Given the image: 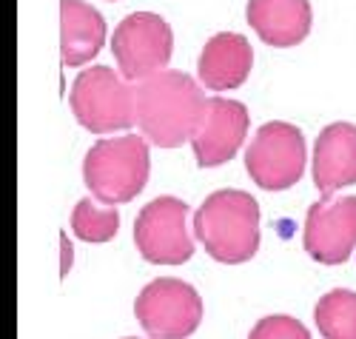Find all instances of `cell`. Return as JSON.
<instances>
[{
  "mask_svg": "<svg viewBox=\"0 0 356 339\" xmlns=\"http://www.w3.org/2000/svg\"><path fill=\"white\" fill-rule=\"evenodd\" d=\"M117 228H120V214L114 208H97L88 197L72 211V231L83 242H108Z\"/></svg>",
  "mask_w": 356,
  "mask_h": 339,
  "instance_id": "2e32d148",
  "label": "cell"
},
{
  "mask_svg": "<svg viewBox=\"0 0 356 339\" xmlns=\"http://www.w3.org/2000/svg\"><path fill=\"white\" fill-rule=\"evenodd\" d=\"M248 177L265 191H285L305 168V137L291 123L274 120L254 134L245 151Z\"/></svg>",
  "mask_w": 356,
  "mask_h": 339,
  "instance_id": "52a82bcc",
  "label": "cell"
},
{
  "mask_svg": "<svg viewBox=\"0 0 356 339\" xmlns=\"http://www.w3.org/2000/svg\"><path fill=\"white\" fill-rule=\"evenodd\" d=\"M69 103L80 126L95 134L123 132L137 123V86L108 66L80 72Z\"/></svg>",
  "mask_w": 356,
  "mask_h": 339,
  "instance_id": "277c9868",
  "label": "cell"
},
{
  "mask_svg": "<svg viewBox=\"0 0 356 339\" xmlns=\"http://www.w3.org/2000/svg\"><path fill=\"white\" fill-rule=\"evenodd\" d=\"M248 339H311V331L288 314H271V317H262Z\"/></svg>",
  "mask_w": 356,
  "mask_h": 339,
  "instance_id": "e0dca14e",
  "label": "cell"
},
{
  "mask_svg": "<svg viewBox=\"0 0 356 339\" xmlns=\"http://www.w3.org/2000/svg\"><path fill=\"white\" fill-rule=\"evenodd\" d=\"M126 339H137V336H126Z\"/></svg>",
  "mask_w": 356,
  "mask_h": 339,
  "instance_id": "d6986e66",
  "label": "cell"
},
{
  "mask_svg": "<svg viewBox=\"0 0 356 339\" xmlns=\"http://www.w3.org/2000/svg\"><path fill=\"white\" fill-rule=\"evenodd\" d=\"M188 205L177 197H157L134 220V245L145 262L183 265L194 257V239L186 228Z\"/></svg>",
  "mask_w": 356,
  "mask_h": 339,
  "instance_id": "ba28073f",
  "label": "cell"
},
{
  "mask_svg": "<svg viewBox=\"0 0 356 339\" xmlns=\"http://www.w3.org/2000/svg\"><path fill=\"white\" fill-rule=\"evenodd\" d=\"M248 109L240 100L225 97H209L202 109V117L194 129L191 145L200 168H214L228 163L248 134Z\"/></svg>",
  "mask_w": 356,
  "mask_h": 339,
  "instance_id": "30bf717a",
  "label": "cell"
},
{
  "mask_svg": "<svg viewBox=\"0 0 356 339\" xmlns=\"http://www.w3.org/2000/svg\"><path fill=\"white\" fill-rule=\"evenodd\" d=\"M194 237L217 262H248L259 249L257 200L240 189H222L209 194L194 214Z\"/></svg>",
  "mask_w": 356,
  "mask_h": 339,
  "instance_id": "7a4b0ae2",
  "label": "cell"
},
{
  "mask_svg": "<svg viewBox=\"0 0 356 339\" xmlns=\"http://www.w3.org/2000/svg\"><path fill=\"white\" fill-rule=\"evenodd\" d=\"M152 157L148 143L137 134L97 140L83 157V180L95 200L106 205L131 203L148 182Z\"/></svg>",
  "mask_w": 356,
  "mask_h": 339,
  "instance_id": "3957f363",
  "label": "cell"
},
{
  "mask_svg": "<svg viewBox=\"0 0 356 339\" xmlns=\"http://www.w3.org/2000/svg\"><path fill=\"white\" fill-rule=\"evenodd\" d=\"M245 17L259 40L277 49L302 43L314 23L308 0H248Z\"/></svg>",
  "mask_w": 356,
  "mask_h": 339,
  "instance_id": "7c38bea8",
  "label": "cell"
},
{
  "mask_svg": "<svg viewBox=\"0 0 356 339\" xmlns=\"http://www.w3.org/2000/svg\"><path fill=\"white\" fill-rule=\"evenodd\" d=\"M316 331L325 339H356V291L334 288L314 308Z\"/></svg>",
  "mask_w": 356,
  "mask_h": 339,
  "instance_id": "9a60e30c",
  "label": "cell"
},
{
  "mask_svg": "<svg viewBox=\"0 0 356 339\" xmlns=\"http://www.w3.org/2000/svg\"><path fill=\"white\" fill-rule=\"evenodd\" d=\"M60 249H63V265H60V274L66 276V271L72 268V242L66 239V234H63V239H60Z\"/></svg>",
  "mask_w": 356,
  "mask_h": 339,
  "instance_id": "ac0fdd59",
  "label": "cell"
},
{
  "mask_svg": "<svg viewBox=\"0 0 356 339\" xmlns=\"http://www.w3.org/2000/svg\"><path fill=\"white\" fill-rule=\"evenodd\" d=\"M174 52L171 26L154 12H134L117 23L111 35V54L126 80H145L165 72Z\"/></svg>",
  "mask_w": 356,
  "mask_h": 339,
  "instance_id": "5b68a950",
  "label": "cell"
},
{
  "mask_svg": "<svg viewBox=\"0 0 356 339\" xmlns=\"http://www.w3.org/2000/svg\"><path fill=\"white\" fill-rule=\"evenodd\" d=\"M305 251L322 265H342L356 251V197H322L308 208Z\"/></svg>",
  "mask_w": 356,
  "mask_h": 339,
  "instance_id": "9c48e42d",
  "label": "cell"
},
{
  "mask_svg": "<svg viewBox=\"0 0 356 339\" xmlns=\"http://www.w3.org/2000/svg\"><path fill=\"white\" fill-rule=\"evenodd\" d=\"M251 63H254V49L248 38L234 35V32H220L202 46L197 72L205 88L228 91L245 83Z\"/></svg>",
  "mask_w": 356,
  "mask_h": 339,
  "instance_id": "4fadbf2b",
  "label": "cell"
},
{
  "mask_svg": "<svg viewBox=\"0 0 356 339\" xmlns=\"http://www.w3.org/2000/svg\"><path fill=\"white\" fill-rule=\"evenodd\" d=\"M134 314L152 339H186L202 322V299L194 285L163 276L137 294Z\"/></svg>",
  "mask_w": 356,
  "mask_h": 339,
  "instance_id": "8992f818",
  "label": "cell"
},
{
  "mask_svg": "<svg viewBox=\"0 0 356 339\" xmlns=\"http://www.w3.org/2000/svg\"><path fill=\"white\" fill-rule=\"evenodd\" d=\"M314 182L322 197L356 182V126L353 123H328L314 145Z\"/></svg>",
  "mask_w": 356,
  "mask_h": 339,
  "instance_id": "8fae6325",
  "label": "cell"
},
{
  "mask_svg": "<svg viewBox=\"0 0 356 339\" xmlns=\"http://www.w3.org/2000/svg\"><path fill=\"white\" fill-rule=\"evenodd\" d=\"M202 88L186 72H160L137 83V126L160 148L183 145L205 109Z\"/></svg>",
  "mask_w": 356,
  "mask_h": 339,
  "instance_id": "6da1fadb",
  "label": "cell"
},
{
  "mask_svg": "<svg viewBox=\"0 0 356 339\" xmlns=\"http://www.w3.org/2000/svg\"><path fill=\"white\" fill-rule=\"evenodd\" d=\"M106 17L83 3V0H60V60L63 66H83L100 54L106 43Z\"/></svg>",
  "mask_w": 356,
  "mask_h": 339,
  "instance_id": "5bb4252c",
  "label": "cell"
}]
</instances>
